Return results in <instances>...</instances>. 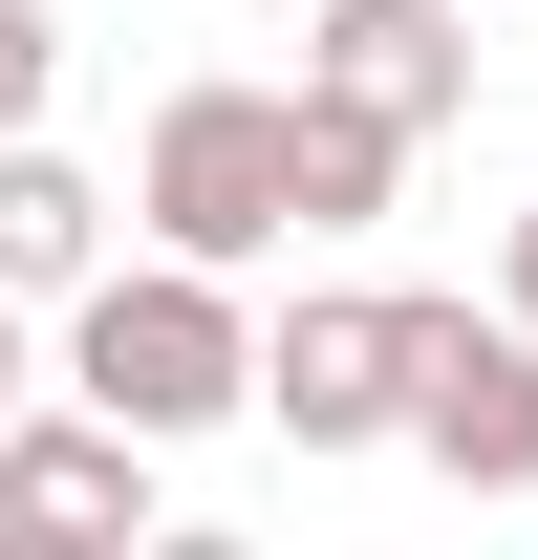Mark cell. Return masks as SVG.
Listing matches in <instances>:
<instances>
[{"label": "cell", "mask_w": 538, "mask_h": 560, "mask_svg": "<svg viewBox=\"0 0 538 560\" xmlns=\"http://www.w3.org/2000/svg\"><path fill=\"white\" fill-rule=\"evenodd\" d=\"M66 388H86V410H130L151 453H173V431H215V410H259L237 259H173V237H151V259H108V280L66 302Z\"/></svg>", "instance_id": "1"}, {"label": "cell", "mask_w": 538, "mask_h": 560, "mask_svg": "<svg viewBox=\"0 0 538 560\" xmlns=\"http://www.w3.org/2000/svg\"><path fill=\"white\" fill-rule=\"evenodd\" d=\"M130 215L173 259H280V237H302V86H173Z\"/></svg>", "instance_id": "2"}, {"label": "cell", "mask_w": 538, "mask_h": 560, "mask_svg": "<svg viewBox=\"0 0 538 560\" xmlns=\"http://www.w3.org/2000/svg\"><path fill=\"white\" fill-rule=\"evenodd\" d=\"M409 453L453 495H538V324L517 302H409Z\"/></svg>", "instance_id": "3"}, {"label": "cell", "mask_w": 538, "mask_h": 560, "mask_svg": "<svg viewBox=\"0 0 538 560\" xmlns=\"http://www.w3.org/2000/svg\"><path fill=\"white\" fill-rule=\"evenodd\" d=\"M130 517H151V431L130 410L66 388V410L0 431V560H86V539H130Z\"/></svg>", "instance_id": "4"}, {"label": "cell", "mask_w": 538, "mask_h": 560, "mask_svg": "<svg viewBox=\"0 0 538 560\" xmlns=\"http://www.w3.org/2000/svg\"><path fill=\"white\" fill-rule=\"evenodd\" d=\"M259 410L302 431V453L409 431V302H280V324H259Z\"/></svg>", "instance_id": "5"}, {"label": "cell", "mask_w": 538, "mask_h": 560, "mask_svg": "<svg viewBox=\"0 0 538 560\" xmlns=\"http://www.w3.org/2000/svg\"><path fill=\"white\" fill-rule=\"evenodd\" d=\"M302 86H344V108H388L431 151L473 108V0H302Z\"/></svg>", "instance_id": "6"}, {"label": "cell", "mask_w": 538, "mask_h": 560, "mask_svg": "<svg viewBox=\"0 0 538 560\" xmlns=\"http://www.w3.org/2000/svg\"><path fill=\"white\" fill-rule=\"evenodd\" d=\"M0 280H22V302H86V280H108V195H86L44 130H0Z\"/></svg>", "instance_id": "7"}, {"label": "cell", "mask_w": 538, "mask_h": 560, "mask_svg": "<svg viewBox=\"0 0 538 560\" xmlns=\"http://www.w3.org/2000/svg\"><path fill=\"white\" fill-rule=\"evenodd\" d=\"M388 195H409V130L344 108V86H302V237H366Z\"/></svg>", "instance_id": "8"}, {"label": "cell", "mask_w": 538, "mask_h": 560, "mask_svg": "<svg viewBox=\"0 0 538 560\" xmlns=\"http://www.w3.org/2000/svg\"><path fill=\"white\" fill-rule=\"evenodd\" d=\"M44 66H66V22H44V0H0V130H44Z\"/></svg>", "instance_id": "9"}, {"label": "cell", "mask_w": 538, "mask_h": 560, "mask_svg": "<svg viewBox=\"0 0 538 560\" xmlns=\"http://www.w3.org/2000/svg\"><path fill=\"white\" fill-rule=\"evenodd\" d=\"M44 410V346H22V280H0V431Z\"/></svg>", "instance_id": "10"}, {"label": "cell", "mask_w": 538, "mask_h": 560, "mask_svg": "<svg viewBox=\"0 0 538 560\" xmlns=\"http://www.w3.org/2000/svg\"><path fill=\"white\" fill-rule=\"evenodd\" d=\"M495 302H517V324H538V195L495 215Z\"/></svg>", "instance_id": "11"}]
</instances>
